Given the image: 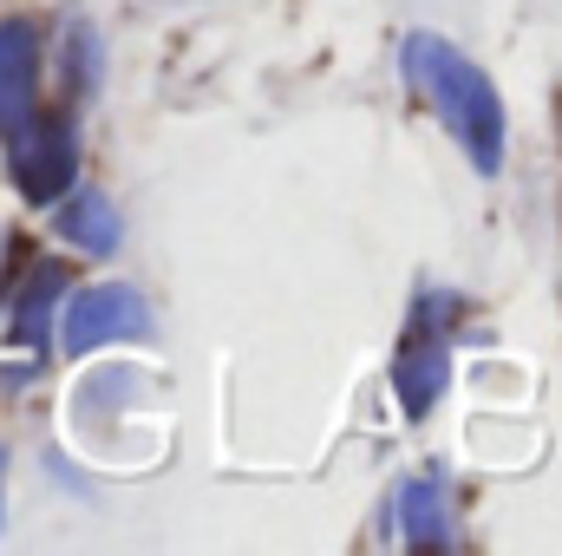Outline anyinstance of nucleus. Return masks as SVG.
I'll use <instances>...</instances> for the list:
<instances>
[{"mask_svg": "<svg viewBox=\"0 0 562 556\" xmlns=\"http://www.w3.org/2000/svg\"><path fill=\"white\" fill-rule=\"evenodd\" d=\"M406 79L425 92V105L451 125V138L464 144V157L491 177V170L504 164V99H497L491 73L471 66L451 40L413 33V40H406Z\"/></svg>", "mask_w": 562, "mask_h": 556, "instance_id": "1", "label": "nucleus"}, {"mask_svg": "<svg viewBox=\"0 0 562 556\" xmlns=\"http://www.w3.org/2000/svg\"><path fill=\"white\" fill-rule=\"evenodd\" d=\"M7 144H13V184H20V197H26V203H59V197L72 190L79 138H72V125H66V119L33 112L26 125H13V132H7Z\"/></svg>", "mask_w": 562, "mask_h": 556, "instance_id": "2", "label": "nucleus"}, {"mask_svg": "<svg viewBox=\"0 0 562 556\" xmlns=\"http://www.w3.org/2000/svg\"><path fill=\"white\" fill-rule=\"evenodd\" d=\"M59 347L66 354H92L105 341H144L150 334V308H144L138 288L125 281H99V288H79L66 308H59Z\"/></svg>", "mask_w": 562, "mask_h": 556, "instance_id": "3", "label": "nucleus"}, {"mask_svg": "<svg viewBox=\"0 0 562 556\" xmlns=\"http://www.w3.org/2000/svg\"><path fill=\"white\" fill-rule=\"evenodd\" d=\"M33 86H40V40L26 20H0V138L40 112Z\"/></svg>", "mask_w": 562, "mask_h": 556, "instance_id": "4", "label": "nucleus"}, {"mask_svg": "<svg viewBox=\"0 0 562 556\" xmlns=\"http://www.w3.org/2000/svg\"><path fill=\"white\" fill-rule=\"evenodd\" d=\"M400 537L413 551H431V544H451V498L438 478H406L400 485Z\"/></svg>", "mask_w": 562, "mask_h": 556, "instance_id": "5", "label": "nucleus"}, {"mask_svg": "<svg viewBox=\"0 0 562 556\" xmlns=\"http://www.w3.org/2000/svg\"><path fill=\"white\" fill-rule=\"evenodd\" d=\"M393 393H400V407L406 413H425V407H438V393H445V347L431 341V334H413L406 347H400V367H393Z\"/></svg>", "mask_w": 562, "mask_h": 556, "instance_id": "6", "label": "nucleus"}, {"mask_svg": "<svg viewBox=\"0 0 562 556\" xmlns=\"http://www.w3.org/2000/svg\"><path fill=\"white\" fill-rule=\"evenodd\" d=\"M59 230H66L72 249H92V256H112V249H119V210H112L99 190L66 197V203H59Z\"/></svg>", "mask_w": 562, "mask_h": 556, "instance_id": "7", "label": "nucleus"}, {"mask_svg": "<svg viewBox=\"0 0 562 556\" xmlns=\"http://www.w3.org/2000/svg\"><path fill=\"white\" fill-rule=\"evenodd\" d=\"M66 294V269L59 263H40L26 288H20V301H13V334L26 341V347H40L46 341V321H53V301Z\"/></svg>", "mask_w": 562, "mask_h": 556, "instance_id": "8", "label": "nucleus"}]
</instances>
